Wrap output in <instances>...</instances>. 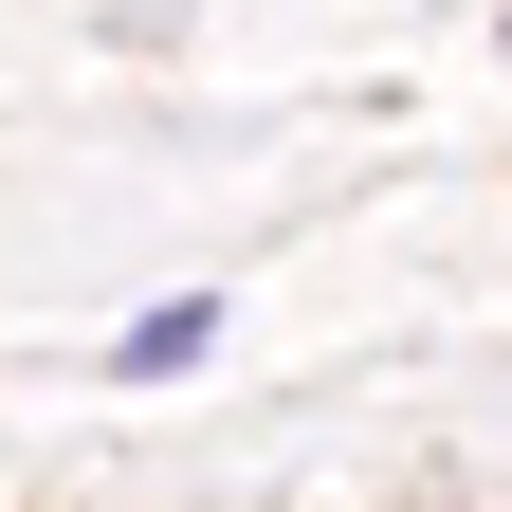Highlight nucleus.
<instances>
[{
	"label": "nucleus",
	"mask_w": 512,
	"mask_h": 512,
	"mask_svg": "<svg viewBox=\"0 0 512 512\" xmlns=\"http://www.w3.org/2000/svg\"><path fill=\"white\" fill-rule=\"evenodd\" d=\"M202 348H220V293H165V311H128V330H110L128 384H165V366H202Z\"/></svg>",
	"instance_id": "1"
}]
</instances>
